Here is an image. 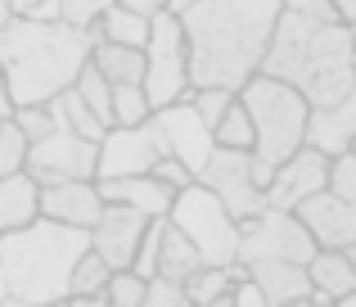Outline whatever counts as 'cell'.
Instances as JSON below:
<instances>
[{
    "label": "cell",
    "mask_w": 356,
    "mask_h": 307,
    "mask_svg": "<svg viewBox=\"0 0 356 307\" xmlns=\"http://www.w3.org/2000/svg\"><path fill=\"white\" fill-rule=\"evenodd\" d=\"M284 0H194L181 9L190 41V86L239 90L261 72Z\"/></svg>",
    "instance_id": "1"
},
{
    "label": "cell",
    "mask_w": 356,
    "mask_h": 307,
    "mask_svg": "<svg viewBox=\"0 0 356 307\" xmlns=\"http://www.w3.org/2000/svg\"><path fill=\"white\" fill-rule=\"evenodd\" d=\"M261 72L298 86L312 109H325L348 95L356 81V32L339 14H302L284 9L275 23V36L266 45Z\"/></svg>",
    "instance_id": "2"
},
{
    "label": "cell",
    "mask_w": 356,
    "mask_h": 307,
    "mask_svg": "<svg viewBox=\"0 0 356 307\" xmlns=\"http://www.w3.org/2000/svg\"><path fill=\"white\" fill-rule=\"evenodd\" d=\"M90 45L95 36L81 27L14 14L0 41V72L9 81L14 104H50L59 90H68L90 63Z\"/></svg>",
    "instance_id": "3"
},
{
    "label": "cell",
    "mask_w": 356,
    "mask_h": 307,
    "mask_svg": "<svg viewBox=\"0 0 356 307\" xmlns=\"http://www.w3.org/2000/svg\"><path fill=\"white\" fill-rule=\"evenodd\" d=\"M90 249V230L54 217H36L27 226L0 235L9 307H50L68 303V281L77 258Z\"/></svg>",
    "instance_id": "4"
},
{
    "label": "cell",
    "mask_w": 356,
    "mask_h": 307,
    "mask_svg": "<svg viewBox=\"0 0 356 307\" xmlns=\"http://www.w3.org/2000/svg\"><path fill=\"white\" fill-rule=\"evenodd\" d=\"M235 95L243 100V109L252 118V158L266 172H275V163H284L289 154H298L307 145L312 100L298 86L270 77V72H252Z\"/></svg>",
    "instance_id": "5"
},
{
    "label": "cell",
    "mask_w": 356,
    "mask_h": 307,
    "mask_svg": "<svg viewBox=\"0 0 356 307\" xmlns=\"http://www.w3.org/2000/svg\"><path fill=\"white\" fill-rule=\"evenodd\" d=\"M167 221H172V226L181 230L194 249H199L203 267H230V262H239V226H243V221L226 208V203H221L217 190H208V185L199 181V176H194L185 190H176Z\"/></svg>",
    "instance_id": "6"
},
{
    "label": "cell",
    "mask_w": 356,
    "mask_h": 307,
    "mask_svg": "<svg viewBox=\"0 0 356 307\" xmlns=\"http://www.w3.org/2000/svg\"><path fill=\"white\" fill-rule=\"evenodd\" d=\"M145 95L154 109L190 95V41H185L181 14L163 9L149 18V41H145Z\"/></svg>",
    "instance_id": "7"
},
{
    "label": "cell",
    "mask_w": 356,
    "mask_h": 307,
    "mask_svg": "<svg viewBox=\"0 0 356 307\" xmlns=\"http://www.w3.org/2000/svg\"><path fill=\"white\" fill-rule=\"evenodd\" d=\"M316 239L307 221L289 208H261L239 226V262H257V258H284V262H312Z\"/></svg>",
    "instance_id": "8"
},
{
    "label": "cell",
    "mask_w": 356,
    "mask_h": 307,
    "mask_svg": "<svg viewBox=\"0 0 356 307\" xmlns=\"http://www.w3.org/2000/svg\"><path fill=\"white\" fill-rule=\"evenodd\" d=\"M199 181L208 185V190H217L221 203H226L239 221L257 217V212L266 208V185H261V176H257V158H252V150L217 145V150L208 154V163L199 167Z\"/></svg>",
    "instance_id": "9"
},
{
    "label": "cell",
    "mask_w": 356,
    "mask_h": 307,
    "mask_svg": "<svg viewBox=\"0 0 356 307\" xmlns=\"http://www.w3.org/2000/svg\"><path fill=\"white\" fill-rule=\"evenodd\" d=\"M95 167H99V141H86V136L59 127V132L27 145L23 172L36 185H54V181H68V176H95Z\"/></svg>",
    "instance_id": "10"
},
{
    "label": "cell",
    "mask_w": 356,
    "mask_h": 307,
    "mask_svg": "<svg viewBox=\"0 0 356 307\" xmlns=\"http://www.w3.org/2000/svg\"><path fill=\"white\" fill-rule=\"evenodd\" d=\"M154 127H158V141H163V154L181 158L194 176H199V167L208 163V154L217 150V136H212V127L199 118V109H194L190 95L154 109Z\"/></svg>",
    "instance_id": "11"
},
{
    "label": "cell",
    "mask_w": 356,
    "mask_h": 307,
    "mask_svg": "<svg viewBox=\"0 0 356 307\" xmlns=\"http://www.w3.org/2000/svg\"><path fill=\"white\" fill-rule=\"evenodd\" d=\"M163 158V141H158L154 118L140 127H108L99 136V167L95 176H140Z\"/></svg>",
    "instance_id": "12"
},
{
    "label": "cell",
    "mask_w": 356,
    "mask_h": 307,
    "mask_svg": "<svg viewBox=\"0 0 356 307\" xmlns=\"http://www.w3.org/2000/svg\"><path fill=\"white\" fill-rule=\"evenodd\" d=\"M330 181V154H321L316 145H302L298 154H289L284 163H275L266 181V208H289L293 212L302 199H312L316 190H325Z\"/></svg>",
    "instance_id": "13"
},
{
    "label": "cell",
    "mask_w": 356,
    "mask_h": 307,
    "mask_svg": "<svg viewBox=\"0 0 356 307\" xmlns=\"http://www.w3.org/2000/svg\"><path fill=\"white\" fill-rule=\"evenodd\" d=\"M149 217L131 203H104L99 221L90 226V249L104 258L108 267H131L136 262V249H140V235H145Z\"/></svg>",
    "instance_id": "14"
},
{
    "label": "cell",
    "mask_w": 356,
    "mask_h": 307,
    "mask_svg": "<svg viewBox=\"0 0 356 307\" xmlns=\"http://www.w3.org/2000/svg\"><path fill=\"white\" fill-rule=\"evenodd\" d=\"M293 212L307 221V230H312V239L321 249L356 244V199H339V194H330V190H316L312 199H302Z\"/></svg>",
    "instance_id": "15"
},
{
    "label": "cell",
    "mask_w": 356,
    "mask_h": 307,
    "mask_svg": "<svg viewBox=\"0 0 356 307\" xmlns=\"http://www.w3.org/2000/svg\"><path fill=\"white\" fill-rule=\"evenodd\" d=\"M99 212H104V194H99L95 176H68V181L41 185V217L90 230L99 221Z\"/></svg>",
    "instance_id": "16"
},
{
    "label": "cell",
    "mask_w": 356,
    "mask_h": 307,
    "mask_svg": "<svg viewBox=\"0 0 356 307\" xmlns=\"http://www.w3.org/2000/svg\"><path fill=\"white\" fill-rule=\"evenodd\" d=\"M248 276L261 285L270 307H298L312 299V276L307 262H284V258H257V262H243Z\"/></svg>",
    "instance_id": "17"
},
{
    "label": "cell",
    "mask_w": 356,
    "mask_h": 307,
    "mask_svg": "<svg viewBox=\"0 0 356 307\" xmlns=\"http://www.w3.org/2000/svg\"><path fill=\"white\" fill-rule=\"evenodd\" d=\"M95 185H99V194H104V203H131V208H140L145 217H167V212H172V199H176V190L163 185L154 172L95 176Z\"/></svg>",
    "instance_id": "18"
},
{
    "label": "cell",
    "mask_w": 356,
    "mask_h": 307,
    "mask_svg": "<svg viewBox=\"0 0 356 307\" xmlns=\"http://www.w3.org/2000/svg\"><path fill=\"white\" fill-rule=\"evenodd\" d=\"M307 145H316L321 154H343V150L356 145V81L348 86L343 100H334V104H325V109H312Z\"/></svg>",
    "instance_id": "19"
},
{
    "label": "cell",
    "mask_w": 356,
    "mask_h": 307,
    "mask_svg": "<svg viewBox=\"0 0 356 307\" xmlns=\"http://www.w3.org/2000/svg\"><path fill=\"white\" fill-rule=\"evenodd\" d=\"M307 276H312V299L307 303H343L356 290V262L343 249H316L312 262H307Z\"/></svg>",
    "instance_id": "20"
},
{
    "label": "cell",
    "mask_w": 356,
    "mask_h": 307,
    "mask_svg": "<svg viewBox=\"0 0 356 307\" xmlns=\"http://www.w3.org/2000/svg\"><path fill=\"white\" fill-rule=\"evenodd\" d=\"M41 217V185L27 172H9L0 176V235L27 226Z\"/></svg>",
    "instance_id": "21"
},
{
    "label": "cell",
    "mask_w": 356,
    "mask_h": 307,
    "mask_svg": "<svg viewBox=\"0 0 356 307\" xmlns=\"http://www.w3.org/2000/svg\"><path fill=\"white\" fill-rule=\"evenodd\" d=\"M90 63L104 72L113 86L127 81H145V50L140 45H118V41H95L90 45Z\"/></svg>",
    "instance_id": "22"
},
{
    "label": "cell",
    "mask_w": 356,
    "mask_h": 307,
    "mask_svg": "<svg viewBox=\"0 0 356 307\" xmlns=\"http://www.w3.org/2000/svg\"><path fill=\"white\" fill-rule=\"evenodd\" d=\"M243 276V262H230V267H199V271L185 281V294L190 303L199 307H230V290Z\"/></svg>",
    "instance_id": "23"
},
{
    "label": "cell",
    "mask_w": 356,
    "mask_h": 307,
    "mask_svg": "<svg viewBox=\"0 0 356 307\" xmlns=\"http://www.w3.org/2000/svg\"><path fill=\"white\" fill-rule=\"evenodd\" d=\"M90 36H95V41H118V45H140V50H145L149 18L136 14V9H127V5H118V0H108V9L99 14V23L90 27Z\"/></svg>",
    "instance_id": "24"
},
{
    "label": "cell",
    "mask_w": 356,
    "mask_h": 307,
    "mask_svg": "<svg viewBox=\"0 0 356 307\" xmlns=\"http://www.w3.org/2000/svg\"><path fill=\"white\" fill-rule=\"evenodd\" d=\"M50 109H54V123L59 127H68V132H77V136H86V141H99V136L108 132L104 123H99V113L86 104V100L77 95V86H68V90H59V95L50 100Z\"/></svg>",
    "instance_id": "25"
},
{
    "label": "cell",
    "mask_w": 356,
    "mask_h": 307,
    "mask_svg": "<svg viewBox=\"0 0 356 307\" xmlns=\"http://www.w3.org/2000/svg\"><path fill=\"white\" fill-rule=\"evenodd\" d=\"M203 267V258H199V249L190 244V239L181 235V230L167 221V235H163V249H158V276H172V281H190L194 271Z\"/></svg>",
    "instance_id": "26"
},
{
    "label": "cell",
    "mask_w": 356,
    "mask_h": 307,
    "mask_svg": "<svg viewBox=\"0 0 356 307\" xmlns=\"http://www.w3.org/2000/svg\"><path fill=\"white\" fill-rule=\"evenodd\" d=\"M108 276H113V267H108L104 258L95 253V249H86V253L77 258V267H72L68 303H72V299H86V294H104V290H108Z\"/></svg>",
    "instance_id": "27"
},
{
    "label": "cell",
    "mask_w": 356,
    "mask_h": 307,
    "mask_svg": "<svg viewBox=\"0 0 356 307\" xmlns=\"http://www.w3.org/2000/svg\"><path fill=\"white\" fill-rule=\"evenodd\" d=\"M72 86H77V95L99 113V123L113 127V81H108L104 72L95 68V63H86V68L77 72V81H72Z\"/></svg>",
    "instance_id": "28"
},
{
    "label": "cell",
    "mask_w": 356,
    "mask_h": 307,
    "mask_svg": "<svg viewBox=\"0 0 356 307\" xmlns=\"http://www.w3.org/2000/svg\"><path fill=\"white\" fill-rule=\"evenodd\" d=\"M149 118H154V104H149L140 81L113 86V127H140V123H149Z\"/></svg>",
    "instance_id": "29"
},
{
    "label": "cell",
    "mask_w": 356,
    "mask_h": 307,
    "mask_svg": "<svg viewBox=\"0 0 356 307\" xmlns=\"http://www.w3.org/2000/svg\"><path fill=\"white\" fill-rule=\"evenodd\" d=\"M212 136H217V145H230V150H252V118H248V109H243L239 95L230 100V109L221 113V123L212 127Z\"/></svg>",
    "instance_id": "30"
},
{
    "label": "cell",
    "mask_w": 356,
    "mask_h": 307,
    "mask_svg": "<svg viewBox=\"0 0 356 307\" xmlns=\"http://www.w3.org/2000/svg\"><path fill=\"white\" fill-rule=\"evenodd\" d=\"M27 136H23V127L14 123V118H0V176H9V172H23L27 167Z\"/></svg>",
    "instance_id": "31"
},
{
    "label": "cell",
    "mask_w": 356,
    "mask_h": 307,
    "mask_svg": "<svg viewBox=\"0 0 356 307\" xmlns=\"http://www.w3.org/2000/svg\"><path fill=\"white\" fill-rule=\"evenodd\" d=\"M108 307H145V294H149V281L145 276H136L131 267H118L113 276H108Z\"/></svg>",
    "instance_id": "32"
},
{
    "label": "cell",
    "mask_w": 356,
    "mask_h": 307,
    "mask_svg": "<svg viewBox=\"0 0 356 307\" xmlns=\"http://www.w3.org/2000/svg\"><path fill=\"white\" fill-rule=\"evenodd\" d=\"M325 190L339 194V199H356V150L330 154V181H325Z\"/></svg>",
    "instance_id": "33"
},
{
    "label": "cell",
    "mask_w": 356,
    "mask_h": 307,
    "mask_svg": "<svg viewBox=\"0 0 356 307\" xmlns=\"http://www.w3.org/2000/svg\"><path fill=\"white\" fill-rule=\"evenodd\" d=\"M14 123L23 127L27 141H41V136L59 132V123H54V109H50V104H18V109H14Z\"/></svg>",
    "instance_id": "34"
},
{
    "label": "cell",
    "mask_w": 356,
    "mask_h": 307,
    "mask_svg": "<svg viewBox=\"0 0 356 307\" xmlns=\"http://www.w3.org/2000/svg\"><path fill=\"white\" fill-rule=\"evenodd\" d=\"M190 100H194V109H199L203 123L217 127V123H221V113L230 109V100H235V90H226V86H194V90H190Z\"/></svg>",
    "instance_id": "35"
},
{
    "label": "cell",
    "mask_w": 356,
    "mask_h": 307,
    "mask_svg": "<svg viewBox=\"0 0 356 307\" xmlns=\"http://www.w3.org/2000/svg\"><path fill=\"white\" fill-rule=\"evenodd\" d=\"M104 9H108V0H59V23L90 32V27L99 23V14H104Z\"/></svg>",
    "instance_id": "36"
},
{
    "label": "cell",
    "mask_w": 356,
    "mask_h": 307,
    "mask_svg": "<svg viewBox=\"0 0 356 307\" xmlns=\"http://www.w3.org/2000/svg\"><path fill=\"white\" fill-rule=\"evenodd\" d=\"M190 294H185L181 281L172 276H149V294H145V307H185Z\"/></svg>",
    "instance_id": "37"
},
{
    "label": "cell",
    "mask_w": 356,
    "mask_h": 307,
    "mask_svg": "<svg viewBox=\"0 0 356 307\" xmlns=\"http://www.w3.org/2000/svg\"><path fill=\"white\" fill-rule=\"evenodd\" d=\"M149 172H154V176H158L163 185H172V190H185V185L194 181V172H190V167L181 163V158H172V154H163V158H158L154 167H149Z\"/></svg>",
    "instance_id": "38"
},
{
    "label": "cell",
    "mask_w": 356,
    "mask_h": 307,
    "mask_svg": "<svg viewBox=\"0 0 356 307\" xmlns=\"http://www.w3.org/2000/svg\"><path fill=\"white\" fill-rule=\"evenodd\" d=\"M27 18H36V23H59V0H36L32 9H23Z\"/></svg>",
    "instance_id": "39"
},
{
    "label": "cell",
    "mask_w": 356,
    "mask_h": 307,
    "mask_svg": "<svg viewBox=\"0 0 356 307\" xmlns=\"http://www.w3.org/2000/svg\"><path fill=\"white\" fill-rule=\"evenodd\" d=\"M284 9H302V14H339L334 0H284Z\"/></svg>",
    "instance_id": "40"
},
{
    "label": "cell",
    "mask_w": 356,
    "mask_h": 307,
    "mask_svg": "<svg viewBox=\"0 0 356 307\" xmlns=\"http://www.w3.org/2000/svg\"><path fill=\"white\" fill-rule=\"evenodd\" d=\"M118 5H127V9H136V14H145V18H154V14H163L172 0H118Z\"/></svg>",
    "instance_id": "41"
},
{
    "label": "cell",
    "mask_w": 356,
    "mask_h": 307,
    "mask_svg": "<svg viewBox=\"0 0 356 307\" xmlns=\"http://www.w3.org/2000/svg\"><path fill=\"white\" fill-rule=\"evenodd\" d=\"M14 95H9V81H5V72H0V118H14Z\"/></svg>",
    "instance_id": "42"
},
{
    "label": "cell",
    "mask_w": 356,
    "mask_h": 307,
    "mask_svg": "<svg viewBox=\"0 0 356 307\" xmlns=\"http://www.w3.org/2000/svg\"><path fill=\"white\" fill-rule=\"evenodd\" d=\"M334 9H339L343 23H356V0H334Z\"/></svg>",
    "instance_id": "43"
},
{
    "label": "cell",
    "mask_w": 356,
    "mask_h": 307,
    "mask_svg": "<svg viewBox=\"0 0 356 307\" xmlns=\"http://www.w3.org/2000/svg\"><path fill=\"white\" fill-rule=\"evenodd\" d=\"M9 18H14V9H9V0H0V41H5V27H9Z\"/></svg>",
    "instance_id": "44"
},
{
    "label": "cell",
    "mask_w": 356,
    "mask_h": 307,
    "mask_svg": "<svg viewBox=\"0 0 356 307\" xmlns=\"http://www.w3.org/2000/svg\"><path fill=\"white\" fill-rule=\"evenodd\" d=\"M0 307H9V285H5V262H0Z\"/></svg>",
    "instance_id": "45"
},
{
    "label": "cell",
    "mask_w": 356,
    "mask_h": 307,
    "mask_svg": "<svg viewBox=\"0 0 356 307\" xmlns=\"http://www.w3.org/2000/svg\"><path fill=\"white\" fill-rule=\"evenodd\" d=\"M36 0H9V9H14V14H23V9H32Z\"/></svg>",
    "instance_id": "46"
},
{
    "label": "cell",
    "mask_w": 356,
    "mask_h": 307,
    "mask_svg": "<svg viewBox=\"0 0 356 307\" xmlns=\"http://www.w3.org/2000/svg\"><path fill=\"white\" fill-rule=\"evenodd\" d=\"M185 5H194V0H172V5H167V9H172V14H181Z\"/></svg>",
    "instance_id": "47"
},
{
    "label": "cell",
    "mask_w": 356,
    "mask_h": 307,
    "mask_svg": "<svg viewBox=\"0 0 356 307\" xmlns=\"http://www.w3.org/2000/svg\"><path fill=\"white\" fill-rule=\"evenodd\" d=\"M352 32H356V23H352Z\"/></svg>",
    "instance_id": "48"
},
{
    "label": "cell",
    "mask_w": 356,
    "mask_h": 307,
    "mask_svg": "<svg viewBox=\"0 0 356 307\" xmlns=\"http://www.w3.org/2000/svg\"><path fill=\"white\" fill-rule=\"evenodd\" d=\"M352 150H356V145H352Z\"/></svg>",
    "instance_id": "49"
}]
</instances>
